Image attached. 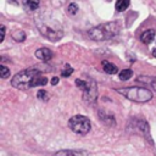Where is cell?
<instances>
[{"label": "cell", "mask_w": 156, "mask_h": 156, "mask_svg": "<svg viewBox=\"0 0 156 156\" xmlns=\"http://www.w3.org/2000/svg\"><path fill=\"white\" fill-rule=\"evenodd\" d=\"M46 83H48V78L43 76L41 72L34 67L18 72L17 74H15V77L11 80L12 87L21 90H28L34 87L45 85Z\"/></svg>", "instance_id": "1"}, {"label": "cell", "mask_w": 156, "mask_h": 156, "mask_svg": "<svg viewBox=\"0 0 156 156\" xmlns=\"http://www.w3.org/2000/svg\"><path fill=\"white\" fill-rule=\"evenodd\" d=\"M119 32V26L117 22H108V23H102L100 26L93 27L89 29L88 34L93 40L100 41V40H106L112 37H115Z\"/></svg>", "instance_id": "2"}, {"label": "cell", "mask_w": 156, "mask_h": 156, "mask_svg": "<svg viewBox=\"0 0 156 156\" xmlns=\"http://www.w3.org/2000/svg\"><path fill=\"white\" fill-rule=\"evenodd\" d=\"M116 90L122 96H124L126 99H128L133 102L141 104V102H146V101L151 100V98H152V93L149 89L141 88V87H128V88H119Z\"/></svg>", "instance_id": "3"}, {"label": "cell", "mask_w": 156, "mask_h": 156, "mask_svg": "<svg viewBox=\"0 0 156 156\" xmlns=\"http://www.w3.org/2000/svg\"><path fill=\"white\" fill-rule=\"evenodd\" d=\"M68 127L73 133L84 135L90 130L91 126H90V121H89L88 117L82 116V115H76V116L69 118Z\"/></svg>", "instance_id": "4"}, {"label": "cell", "mask_w": 156, "mask_h": 156, "mask_svg": "<svg viewBox=\"0 0 156 156\" xmlns=\"http://www.w3.org/2000/svg\"><path fill=\"white\" fill-rule=\"evenodd\" d=\"M98 98V87L94 80H88V87L83 91V99L89 102H94Z\"/></svg>", "instance_id": "5"}, {"label": "cell", "mask_w": 156, "mask_h": 156, "mask_svg": "<svg viewBox=\"0 0 156 156\" xmlns=\"http://www.w3.org/2000/svg\"><path fill=\"white\" fill-rule=\"evenodd\" d=\"M40 29V32L43 33V35L45 37V38H48V39H50V40H58L60 38H61V33H58L57 30H54V29H51V28H49L48 26H43V27H40L39 28Z\"/></svg>", "instance_id": "6"}, {"label": "cell", "mask_w": 156, "mask_h": 156, "mask_svg": "<svg viewBox=\"0 0 156 156\" xmlns=\"http://www.w3.org/2000/svg\"><path fill=\"white\" fill-rule=\"evenodd\" d=\"M35 56H37V58H39L41 61H49L52 57V51L48 48H41L35 51Z\"/></svg>", "instance_id": "7"}, {"label": "cell", "mask_w": 156, "mask_h": 156, "mask_svg": "<svg viewBox=\"0 0 156 156\" xmlns=\"http://www.w3.org/2000/svg\"><path fill=\"white\" fill-rule=\"evenodd\" d=\"M155 30L154 29H147L145 32H143L141 37H140V40L144 43V44H150L154 39H155Z\"/></svg>", "instance_id": "8"}, {"label": "cell", "mask_w": 156, "mask_h": 156, "mask_svg": "<svg viewBox=\"0 0 156 156\" xmlns=\"http://www.w3.org/2000/svg\"><path fill=\"white\" fill-rule=\"evenodd\" d=\"M102 69H104V72H106V73H108V74H115V73H117V67H116L113 63L107 62V61H104V62H102Z\"/></svg>", "instance_id": "9"}, {"label": "cell", "mask_w": 156, "mask_h": 156, "mask_svg": "<svg viewBox=\"0 0 156 156\" xmlns=\"http://www.w3.org/2000/svg\"><path fill=\"white\" fill-rule=\"evenodd\" d=\"M130 4V0H117L116 1V10L122 12V11H126L128 9Z\"/></svg>", "instance_id": "10"}, {"label": "cell", "mask_w": 156, "mask_h": 156, "mask_svg": "<svg viewBox=\"0 0 156 156\" xmlns=\"http://www.w3.org/2000/svg\"><path fill=\"white\" fill-rule=\"evenodd\" d=\"M23 4H24V6H26L28 10H30V11L37 10V9L39 7V0H23Z\"/></svg>", "instance_id": "11"}, {"label": "cell", "mask_w": 156, "mask_h": 156, "mask_svg": "<svg viewBox=\"0 0 156 156\" xmlns=\"http://www.w3.org/2000/svg\"><path fill=\"white\" fill-rule=\"evenodd\" d=\"M132 76H133L132 69H123V71H121V73H118V77L121 80H128Z\"/></svg>", "instance_id": "12"}, {"label": "cell", "mask_w": 156, "mask_h": 156, "mask_svg": "<svg viewBox=\"0 0 156 156\" xmlns=\"http://www.w3.org/2000/svg\"><path fill=\"white\" fill-rule=\"evenodd\" d=\"M12 38H13L16 41H23V40L26 39V34H24L23 30H16V32H13Z\"/></svg>", "instance_id": "13"}, {"label": "cell", "mask_w": 156, "mask_h": 156, "mask_svg": "<svg viewBox=\"0 0 156 156\" xmlns=\"http://www.w3.org/2000/svg\"><path fill=\"white\" fill-rule=\"evenodd\" d=\"M72 72H73V68H72L68 63H65V65H63V68H62V71H61L62 77H69V76L72 74Z\"/></svg>", "instance_id": "14"}, {"label": "cell", "mask_w": 156, "mask_h": 156, "mask_svg": "<svg viewBox=\"0 0 156 156\" xmlns=\"http://www.w3.org/2000/svg\"><path fill=\"white\" fill-rule=\"evenodd\" d=\"M52 156H76V154H74V151H69V150H61V151L55 152Z\"/></svg>", "instance_id": "15"}, {"label": "cell", "mask_w": 156, "mask_h": 156, "mask_svg": "<svg viewBox=\"0 0 156 156\" xmlns=\"http://www.w3.org/2000/svg\"><path fill=\"white\" fill-rule=\"evenodd\" d=\"M0 77L4 78V79L10 77V68H7L4 65H1V67H0Z\"/></svg>", "instance_id": "16"}, {"label": "cell", "mask_w": 156, "mask_h": 156, "mask_svg": "<svg viewBox=\"0 0 156 156\" xmlns=\"http://www.w3.org/2000/svg\"><path fill=\"white\" fill-rule=\"evenodd\" d=\"M76 85H77L82 91H84V90L87 89V87H88V80L85 82V80H82V79H77V80H76Z\"/></svg>", "instance_id": "17"}, {"label": "cell", "mask_w": 156, "mask_h": 156, "mask_svg": "<svg viewBox=\"0 0 156 156\" xmlns=\"http://www.w3.org/2000/svg\"><path fill=\"white\" fill-rule=\"evenodd\" d=\"M67 10H68V13L69 15H76L78 12V5L74 4V2H72V4L68 5V9Z\"/></svg>", "instance_id": "18"}, {"label": "cell", "mask_w": 156, "mask_h": 156, "mask_svg": "<svg viewBox=\"0 0 156 156\" xmlns=\"http://www.w3.org/2000/svg\"><path fill=\"white\" fill-rule=\"evenodd\" d=\"M37 98L40 99V100H43V101H48L49 100V96H48V94H46L45 90H39L38 94H37Z\"/></svg>", "instance_id": "19"}, {"label": "cell", "mask_w": 156, "mask_h": 156, "mask_svg": "<svg viewBox=\"0 0 156 156\" xmlns=\"http://www.w3.org/2000/svg\"><path fill=\"white\" fill-rule=\"evenodd\" d=\"M76 156H91V154H89L88 151H84V150H80V151H74Z\"/></svg>", "instance_id": "20"}, {"label": "cell", "mask_w": 156, "mask_h": 156, "mask_svg": "<svg viewBox=\"0 0 156 156\" xmlns=\"http://www.w3.org/2000/svg\"><path fill=\"white\" fill-rule=\"evenodd\" d=\"M5 38V26H1L0 28V41H2Z\"/></svg>", "instance_id": "21"}, {"label": "cell", "mask_w": 156, "mask_h": 156, "mask_svg": "<svg viewBox=\"0 0 156 156\" xmlns=\"http://www.w3.org/2000/svg\"><path fill=\"white\" fill-rule=\"evenodd\" d=\"M57 83H58V78H57V77H54V78L51 79V84H52V85H56Z\"/></svg>", "instance_id": "22"}, {"label": "cell", "mask_w": 156, "mask_h": 156, "mask_svg": "<svg viewBox=\"0 0 156 156\" xmlns=\"http://www.w3.org/2000/svg\"><path fill=\"white\" fill-rule=\"evenodd\" d=\"M152 56H154V57H156V48L152 50Z\"/></svg>", "instance_id": "23"}, {"label": "cell", "mask_w": 156, "mask_h": 156, "mask_svg": "<svg viewBox=\"0 0 156 156\" xmlns=\"http://www.w3.org/2000/svg\"><path fill=\"white\" fill-rule=\"evenodd\" d=\"M107 1H111V0H107Z\"/></svg>", "instance_id": "24"}]
</instances>
